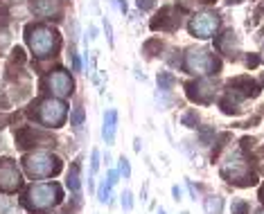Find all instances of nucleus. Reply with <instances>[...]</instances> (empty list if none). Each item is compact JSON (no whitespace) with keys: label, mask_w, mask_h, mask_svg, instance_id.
<instances>
[{"label":"nucleus","mask_w":264,"mask_h":214,"mask_svg":"<svg viewBox=\"0 0 264 214\" xmlns=\"http://www.w3.org/2000/svg\"><path fill=\"white\" fill-rule=\"evenodd\" d=\"M37 136H39V131H34V128H30V126H21V128H16L14 140L21 149H28V146H39Z\"/></svg>","instance_id":"obj_13"},{"label":"nucleus","mask_w":264,"mask_h":214,"mask_svg":"<svg viewBox=\"0 0 264 214\" xmlns=\"http://www.w3.org/2000/svg\"><path fill=\"white\" fill-rule=\"evenodd\" d=\"M221 176L226 178L228 182H235V185H239V182L248 176V172H246V162L241 158H230L221 167Z\"/></svg>","instance_id":"obj_11"},{"label":"nucleus","mask_w":264,"mask_h":214,"mask_svg":"<svg viewBox=\"0 0 264 214\" xmlns=\"http://www.w3.org/2000/svg\"><path fill=\"white\" fill-rule=\"evenodd\" d=\"M104 32H106V38H109V43L113 46V36H111V25L109 23H104Z\"/></svg>","instance_id":"obj_31"},{"label":"nucleus","mask_w":264,"mask_h":214,"mask_svg":"<svg viewBox=\"0 0 264 214\" xmlns=\"http://www.w3.org/2000/svg\"><path fill=\"white\" fill-rule=\"evenodd\" d=\"M154 5H156V0H138V10H142V12H149Z\"/></svg>","instance_id":"obj_28"},{"label":"nucleus","mask_w":264,"mask_h":214,"mask_svg":"<svg viewBox=\"0 0 264 214\" xmlns=\"http://www.w3.org/2000/svg\"><path fill=\"white\" fill-rule=\"evenodd\" d=\"M183 68L190 74H199V77H208V74H217L221 64L214 54H210L208 50H190L185 54Z\"/></svg>","instance_id":"obj_5"},{"label":"nucleus","mask_w":264,"mask_h":214,"mask_svg":"<svg viewBox=\"0 0 264 214\" xmlns=\"http://www.w3.org/2000/svg\"><path fill=\"white\" fill-rule=\"evenodd\" d=\"M109 182H111V185H115V182H118V172H111L109 174Z\"/></svg>","instance_id":"obj_33"},{"label":"nucleus","mask_w":264,"mask_h":214,"mask_svg":"<svg viewBox=\"0 0 264 214\" xmlns=\"http://www.w3.org/2000/svg\"><path fill=\"white\" fill-rule=\"evenodd\" d=\"M118 7H120L122 14H127V2H124V0H118Z\"/></svg>","instance_id":"obj_34"},{"label":"nucleus","mask_w":264,"mask_h":214,"mask_svg":"<svg viewBox=\"0 0 264 214\" xmlns=\"http://www.w3.org/2000/svg\"><path fill=\"white\" fill-rule=\"evenodd\" d=\"M115 124H118V113L109 110L104 115V128H102V136H104L106 144H113V140H115V128H118Z\"/></svg>","instance_id":"obj_14"},{"label":"nucleus","mask_w":264,"mask_h":214,"mask_svg":"<svg viewBox=\"0 0 264 214\" xmlns=\"http://www.w3.org/2000/svg\"><path fill=\"white\" fill-rule=\"evenodd\" d=\"M25 41L37 56H55L59 50L61 36L57 30L48 28V25H28L25 28Z\"/></svg>","instance_id":"obj_1"},{"label":"nucleus","mask_w":264,"mask_h":214,"mask_svg":"<svg viewBox=\"0 0 264 214\" xmlns=\"http://www.w3.org/2000/svg\"><path fill=\"white\" fill-rule=\"evenodd\" d=\"M212 136H214L212 128H205V131H201V142H203V144H208L210 138H212Z\"/></svg>","instance_id":"obj_29"},{"label":"nucleus","mask_w":264,"mask_h":214,"mask_svg":"<svg viewBox=\"0 0 264 214\" xmlns=\"http://www.w3.org/2000/svg\"><path fill=\"white\" fill-rule=\"evenodd\" d=\"M181 122H183V126H187V128H196V124H199V115H196V110H190V113H185L181 118Z\"/></svg>","instance_id":"obj_19"},{"label":"nucleus","mask_w":264,"mask_h":214,"mask_svg":"<svg viewBox=\"0 0 264 214\" xmlns=\"http://www.w3.org/2000/svg\"><path fill=\"white\" fill-rule=\"evenodd\" d=\"M199 2H203V5H212V2H217V0H199Z\"/></svg>","instance_id":"obj_36"},{"label":"nucleus","mask_w":264,"mask_h":214,"mask_svg":"<svg viewBox=\"0 0 264 214\" xmlns=\"http://www.w3.org/2000/svg\"><path fill=\"white\" fill-rule=\"evenodd\" d=\"M30 115H37V120L41 124H46V126H61V124L66 122V115H68V106L64 104V102L59 100H43V102H37V104L30 106L28 110Z\"/></svg>","instance_id":"obj_3"},{"label":"nucleus","mask_w":264,"mask_h":214,"mask_svg":"<svg viewBox=\"0 0 264 214\" xmlns=\"http://www.w3.org/2000/svg\"><path fill=\"white\" fill-rule=\"evenodd\" d=\"M214 95V86L210 82H192L187 84V97L199 104H208Z\"/></svg>","instance_id":"obj_12"},{"label":"nucleus","mask_w":264,"mask_h":214,"mask_svg":"<svg viewBox=\"0 0 264 214\" xmlns=\"http://www.w3.org/2000/svg\"><path fill=\"white\" fill-rule=\"evenodd\" d=\"M25 172L32 178H50L61 172V160L57 156L48 154V151H37V154H28L23 158Z\"/></svg>","instance_id":"obj_2"},{"label":"nucleus","mask_w":264,"mask_h":214,"mask_svg":"<svg viewBox=\"0 0 264 214\" xmlns=\"http://www.w3.org/2000/svg\"><path fill=\"white\" fill-rule=\"evenodd\" d=\"M46 84L50 86V90L59 97H66L73 92V79H70V74L66 72V70H55V72H50Z\"/></svg>","instance_id":"obj_9"},{"label":"nucleus","mask_w":264,"mask_h":214,"mask_svg":"<svg viewBox=\"0 0 264 214\" xmlns=\"http://www.w3.org/2000/svg\"><path fill=\"white\" fill-rule=\"evenodd\" d=\"M12 59H14L16 64H25V50L23 48H14V50H12Z\"/></svg>","instance_id":"obj_25"},{"label":"nucleus","mask_w":264,"mask_h":214,"mask_svg":"<svg viewBox=\"0 0 264 214\" xmlns=\"http://www.w3.org/2000/svg\"><path fill=\"white\" fill-rule=\"evenodd\" d=\"M205 210H208V214H219L221 212V198L219 196H210L205 200Z\"/></svg>","instance_id":"obj_18"},{"label":"nucleus","mask_w":264,"mask_h":214,"mask_svg":"<svg viewBox=\"0 0 264 214\" xmlns=\"http://www.w3.org/2000/svg\"><path fill=\"white\" fill-rule=\"evenodd\" d=\"M122 208L127 210V212H129V210L133 208V198H131V192H124V194H122Z\"/></svg>","instance_id":"obj_26"},{"label":"nucleus","mask_w":264,"mask_h":214,"mask_svg":"<svg viewBox=\"0 0 264 214\" xmlns=\"http://www.w3.org/2000/svg\"><path fill=\"white\" fill-rule=\"evenodd\" d=\"M158 86H160V90H169V88L174 86V74L160 72V74H158Z\"/></svg>","instance_id":"obj_20"},{"label":"nucleus","mask_w":264,"mask_h":214,"mask_svg":"<svg viewBox=\"0 0 264 214\" xmlns=\"http://www.w3.org/2000/svg\"><path fill=\"white\" fill-rule=\"evenodd\" d=\"M5 124H7V120H5V118H3V115H0V128L5 126Z\"/></svg>","instance_id":"obj_37"},{"label":"nucleus","mask_w":264,"mask_h":214,"mask_svg":"<svg viewBox=\"0 0 264 214\" xmlns=\"http://www.w3.org/2000/svg\"><path fill=\"white\" fill-rule=\"evenodd\" d=\"M32 12L37 16L48 18V16H52V12H55V2H52V0H32Z\"/></svg>","instance_id":"obj_15"},{"label":"nucleus","mask_w":264,"mask_h":214,"mask_svg":"<svg viewBox=\"0 0 264 214\" xmlns=\"http://www.w3.org/2000/svg\"><path fill=\"white\" fill-rule=\"evenodd\" d=\"M158 214H165V210H163V208H160V210H158Z\"/></svg>","instance_id":"obj_39"},{"label":"nucleus","mask_w":264,"mask_h":214,"mask_svg":"<svg viewBox=\"0 0 264 214\" xmlns=\"http://www.w3.org/2000/svg\"><path fill=\"white\" fill-rule=\"evenodd\" d=\"M118 162H120V174H122L124 178H131V164H129V160L122 156V158H120Z\"/></svg>","instance_id":"obj_22"},{"label":"nucleus","mask_w":264,"mask_h":214,"mask_svg":"<svg viewBox=\"0 0 264 214\" xmlns=\"http://www.w3.org/2000/svg\"><path fill=\"white\" fill-rule=\"evenodd\" d=\"M262 84H264V79H262Z\"/></svg>","instance_id":"obj_41"},{"label":"nucleus","mask_w":264,"mask_h":214,"mask_svg":"<svg viewBox=\"0 0 264 214\" xmlns=\"http://www.w3.org/2000/svg\"><path fill=\"white\" fill-rule=\"evenodd\" d=\"M246 64H248V68H255V66L259 64V59H257V56H248V61H246Z\"/></svg>","instance_id":"obj_32"},{"label":"nucleus","mask_w":264,"mask_h":214,"mask_svg":"<svg viewBox=\"0 0 264 214\" xmlns=\"http://www.w3.org/2000/svg\"><path fill=\"white\" fill-rule=\"evenodd\" d=\"M73 124L75 126H82L84 124V108L82 106H77V108L73 110Z\"/></svg>","instance_id":"obj_24"},{"label":"nucleus","mask_w":264,"mask_h":214,"mask_svg":"<svg viewBox=\"0 0 264 214\" xmlns=\"http://www.w3.org/2000/svg\"><path fill=\"white\" fill-rule=\"evenodd\" d=\"M178 25H181V18H178L176 10L174 7H163V10L156 14V18L149 23L151 30H167V32H172V30H176Z\"/></svg>","instance_id":"obj_10"},{"label":"nucleus","mask_w":264,"mask_h":214,"mask_svg":"<svg viewBox=\"0 0 264 214\" xmlns=\"http://www.w3.org/2000/svg\"><path fill=\"white\" fill-rule=\"evenodd\" d=\"M230 214H248V203L246 200H232Z\"/></svg>","instance_id":"obj_21"},{"label":"nucleus","mask_w":264,"mask_h":214,"mask_svg":"<svg viewBox=\"0 0 264 214\" xmlns=\"http://www.w3.org/2000/svg\"><path fill=\"white\" fill-rule=\"evenodd\" d=\"M259 200H262V203H264V187H262V190H259Z\"/></svg>","instance_id":"obj_38"},{"label":"nucleus","mask_w":264,"mask_h":214,"mask_svg":"<svg viewBox=\"0 0 264 214\" xmlns=\"http://www.w3.org/2000/svg\"><path fill=\"white\" fill-rule=\"evenodd\" d=\"M64 198V192L57 182H43V185H32L25 196V203L32 210H48L52 205L61 203Z\"/></svg>","instance_id":"obj_4"},{"label":"nucleus","mask_w":264,"mask_h":214,"mask_svg":"<svg viewBox=\"0 0 264 214\" xmlns=\"http://www.w3.org/2000/svg\"><path fill=\"white\" fill-rule=\"evenodd\" d=\"M142 50H145L147 56H156V54H160V50H163V41H160V38H149Z\"/></svg>","instance_id":"obj_17"},{"label":"nucleus","mask_w":264,"mask_h":214,"mask_svg":"<svg viewBox=\"0 0 264 214\" xmlns=\"http://www.w3.org/2000/svg\"><path fill=\"white\" fill-rule=\"evenodd\" d=\"M228 88H230V95H235V100L259 95V86L250 77H235L232 82H228Z\"/></svg>","instance_id":"obj_8"},{"label":"nucleus","mask_w":264,"mask_h":214,"mask_svg":"<svg viewBox=\"0 0 264 214\" xmlns=\"http://www.w3.org/2000/svg\"><path fill=\"white\" fill-rule=\"evenodd\" d=\"M66 185L70 187V192H75L77 194L79 190H82V180H79V164H73L68 172V180H66Z\"/></svg>","instance_id":"obj_16"},{"label":"nucleus","mask_w":264,"mask_h":214,"mask_svg":"<svg viewBox=\"0 0 264 214\" xmlns=\"http://www.w3.org/2000/svg\"><path fill=\"white\" fill-rule=\"evenodd\" d=\"M133 149H136V151H140V140H138V138L133 140Z\"/></svg>","instance_id":"obj_35"},{"label":"nucleus","mask_w":264,"mask_h":214,"mask_svg":"<svg viewBox=\"0 0 264 214\" xmlns=\"http://www.w3.org/2000/svg\"><path fill=\"white\" fill-rule=\"evenodd\" d=\"M257 214H264V210H262V212H257Z\"/></svg>","instance_id":"obj_40"},{"label":"nucleus","mask_w":264,"mask_h":214,"mask_svg":"<svg viewBox=\"0 0 264 214\" xmlns=\"http://www.w3.org/2000/svg\"><path fill=\"white\" fill-rule=\"evenodd\" d=\"M172 194H174V198H176V200H181V196H183V194H181V187L174 185V187H172Z\"/></svg>","instance_id":"obj_30"},{"label":"nucleus","mask_w":264,"mask_h":214,"mask_svg":"<svg viewBox=\"0 0 264 214\" xmlns=\"http://www.w3.org/2000/svg\"><path fill=\"white\" fill-rule=\"evenodd\" d=\"M192 36L196 38H210L219 30V16L214 12H201V14L192 16L190 25H187Z\"/></svg>","instance_id":"obj_6"},{"label":"nucleus","mask_w":264,"mask_h":214,"mask_svg":"<svg viewBox=\"0 0 264 214\" xmlns=\"http://www.w3.org/2000/svg\"><path fill=\"white\" fill-rule=\"evenodd\" d=\"M97 169H100V151H93V158H91V172L97 174Z\"/></svg>","instance_id":"obj_27"},{"label":"nucleus","mask_w":264,"mask_h":214,"mask_svg":"<svg viewBox=\"0 0 264 214\" xmlns=\"http://www.w3.org/2000/svg\"><path fill=\"white\" fill-rule=\"evenodd\" d=\"M21 187V172L14 164V160L3 158L0 160V192L12 194Z\"/></svg>","instance_id":"obj_7"},{"label":"nucleus","mask_w":264,"mask_h":214,"mask_svg":"<svg viewBox=\"0 0 264 214\" xmlns=\"http://www.w3.org/2000/svg\"><path fill=\"white\" fill-rule=\"evenodd\" d=\"M111 182L106 180V182H102V187H100V203H109V192H111Z\"/></svg>","instance_id":"obj_23"}]
</instances>
